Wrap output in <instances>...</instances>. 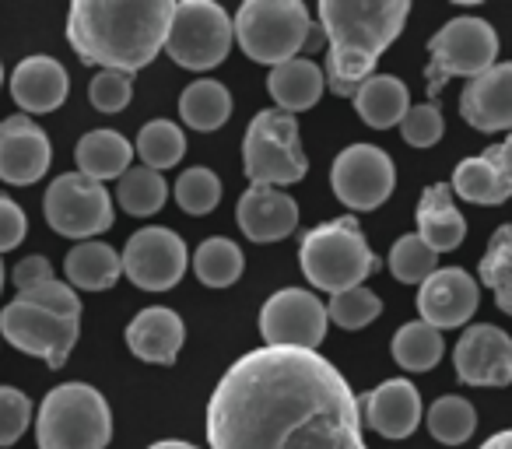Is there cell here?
Returning a JSON list of instances; mask_svg holds the SVG:
<instances>
[{"instance_id":"obj_25","label":"cell","mask_w":512,"mask_h":449,"mask_svg":"<svg viewBox=\"0 0 512 449\" xmlns=\"http://www.w3.org/2000/svg\"><path fill=\"white\" fill-rule=\"evenodd\" d=\"M267 92L278 102L281 113H306L327 92V71L320 64L306 57H295L281 67H271V78H267Z\"/></svg>"},{"instance_id":"obj_22","label":"cell","mask_w":512,"mask_h":449,"mask_svg":"<svg viewBox=\"0 0 512 449\" xmlns=\"http://www.w3.org/2000/svg\"><path fill=\"white\" fill-rule=\"evenodd\" d=\"M67 71L60 60L36 53V57H25L22 64L11 71V95H15L18 109L25 116L29 113H53V109L64 106L67 99Z\"/></svg>"},{"instance_id":"obj_39","label":"cell","mask_w":512,"mask_h":449,"mask_svg":"<svg viewBox=\"0 0 512 449\" xmlns=\"http://www.w3.org/2000/svg\"><path fill=\"white\" fill-rule=\"evenodd\" d=\"M32 425V400L15 386H0V449L15 446Z\"/></svg>"},{"instance_id":"obj_33","label":"cell","mask_w":512,"mask_h":449,"mask_svg":"<svg viewBox=\"0 0 512 449\" xmlns=\"http://www.w3.org/2000/svg\"><path fill=\"white\" fill-rule=\"evenodd\" d=\"M165 197H169V183H165L162 172L148 169V165H137L116 186V200L127 214L134 218H151L165 207Z\"/></svg>"},{"instance_id":"obj_5","label":"cell","mask_w":512,"mask_h":449,"mask_svg":"<svg viewBox=\"0 0 512 449\" xmlns=\"http://www.w3.org/2000/svg\"><path fill=\"white\" fill-rule=\"evenodd\" d=\"M299 267L313 288L341 295L362 288V281H369L379 271V257L372 253L369 239L362 236V225L351 214H344V218L323 221L302 236Z\"/></svg>"},{"instance_id":"obj_44","label":"cell","mask_w":512,"mask_h":449,"mask_svg":"<svg viewBox=\"0 0 512 449\" xmlns=\"http://www.w3.org/2000/svg\"><path fill=\"white\" fill-rule=\"evenodd\" d=\"M481 449H512V428H505V432H495L488 442H481Z\"/></svg>"},{"instance_id":"obj_41","label":"cell","mask_w":512,"mask_h":449,"mask_svg":"<svg viewBox=\"0 0 512 449\" xmlns=\"http://www.w3.org/2000/svg\"><path fill=\"white\" fill-rule=\"evenodd\" d=\"M130 95H134L130 74L120 71H99L88 85V99L99 113H123L130 106Z\"/></svg>"},{"instance_id":"obj_19","label":"cell","mask_w":512,"mask_h":449,"mask_svg":"<svg viewBox=\"0 0 512 449\" xmlns=\"http://www.w3.org/2000/svg\"><path fill=\"white\" fill-rule=\"evenodd\" d=\"M235 221L249 243H278L292 236L299 225V204L278 186H246L235 204Z\"/></svg>"},{"instance_id":"obj_1","label":"cell","mask_w":512,"mask_h":449,"mask_svg":"<svg viewBox=\"0 0 512 449\" xmlns=\"http://www.w3.org/2000/svg\"><path fill=\"white\" fill-rule=\"evenodd\" d=\"M211 449H369L362 404L316 351L256 348L218 379L207 400Z\"/></svg>"},{"instance_id":"obj_12","label":"cell","mask_w":512,"mask_h":449,"mask_svg":"<svg viewBox=\"0 0 512 449\" xmlns=\"http://www.w3.org/2000/svg\"><path fill=\"white\" fill-rule=\"evenodd\" d=\"M330 186L351 211H376L397 186V165L376 144H351L330 165Z\"/></svg>"},{"instance_id":"obj_47","label":"cell","mask_w":512,"mask_h":449,"mask_svg":"<svg viewBox=\"0 0 512 449\" xmlns=\"http://www.w3.org/2000/svg\"><path fill=\"white\" fill-rule=\"evenodd\" d=\"M0 88H4V67H0Z\"/></svg>"},{"instance_id":"obj_14","label":"cell","mask_w":512,"mask_h":449,"mask_svg":"<svg viewBox=\"0 0 512 449\" xmlns=\"http://www.w3.org/2000/svg\"><path fill=\"white\" fill-rule=\"evenodd\" d=\"M123 274L144 292H169L186 274V243L162 225L137 229L123 246Z\"/></svg>"},{"instance_id":"obj_45","label":"cell","mask_w":512,"mask_h":449,"mask_svg":"<svg viewBox=\"0 0 512 449\" xmlns=\"http://www.w3.org/2000/svg\"><path fill=\"white\" fill-rule=\"evenodd\" d=\"M148 449H197V446H190V442H183V439H162V442H151Z\"/></svg>"},{"instance_id":"obj_30","label":"cell","mask_w":512,"mask_h":449,"mask_svg":"<svg viewBox=\"0 0 512 449\" xmlns=\"http://www.w3.org/2000/svg\"><path fill=\"white\" fill-rule=\"evenodd\" d=\"M477 281L495 295V306L512 316V221L495 229L477 264Z\"/></svg>"},{"instance_id":"obj_9","label":"cell","mask_w":512,"mask_h":449,"mask_svg":"<svg viewBox=\"0 0 512 449\" xmlns=\"http://www.w3.org/2000/svg\"><path fill=\"white\" fill-rule=\"evenodd\" d=\"M498 64V32L491 22L474 15H463L446 22L428 39V95H439L449 78H481L484 71Z\"/></svg>"},{"instance_id":"obj_43","label":"cell","mask_w":512,"mask_h":449,"mask_svg":"<svg viewBox=\"0 0 512 449\" xmlns=\"http://www.w3.org/2000/svg\"><path fill=\"white\" fill-rule=\"evenodd\" d=\"M53 278H57V274H53V267L46 257H25V260H18L15 271H11V285H15L18 292L43 288V285H50Z\"/></svg>"},{"instance_id":"obj_35","label":"cell","mask_w":512,"mask_h":449,"mask_svg":"<svg viewBox=\"0 0 512 449\" xmlns=\"http://www.w3.org/2000/svg\"><path fill=\"white\" fill-rule=\"evenodd\" d=\"M137 155H141V162L148 165V169L165 172L183 162L186 134L172 120H151V123H144L141 134H137Z\"/></svg>"},{"instance_id":"obj_46","label":"cell","mask_w":512,"mask_h":449,"mask_svg":"<svg viewBox=\"0 0 512 449\" xmlns=\"http://www.w3.org/2000/svg\"><path fill=\"white\" fill-rule=\"evenodd\" d=\"M4 281H8V274H4V260H0V292H4Z\"/></svg>"},{"instance_id":"obj_8","label":"cell","mask_w":512,"mask_h":449,"mask_svg":"<svg viewBox=\"0 0 512 449\" xmlns=\"http://www.w3.org/2000/svg\"><path fill=\"white\" fill-rule=\"evenodd\" d=\"M242 172L249 186H292L306 179L309 158L299 144V120L281 109L256 113L242 137Z\"/></svg>"},{"instance_id":"obj_6","label":"cell","mask_w":512,"mask_h":449,"mask_svg":"<svg viewBox=\"0 0 512 449\" xmlns=\"http://www.w3.org/2000/svg\"><path fill=\"white\" fill-rule=\"evenodd\" d=\"M109 439H113V411L95 386L60 383L39 404V449H106Z\"/></svg>"},{"instance_id":"obj_18","label":"cell","mask_w":512,"mask_h":449,"mask_svg":"<svg viewBox=\"0 0 512 449\" xmlns=\"http://www.w3.org/2000/svg\"><path fill=\"white\" fill-rule=\"evenodd\" d=\"M453 193L470 204H505L512 197V134L453 169Z\"/></svg>"},{"instance_id":"obj_17","label":"cell","mask_w":512,"mask_h":449,"mask_svg":"<svg viewBox=\"0 0 512 449\" xmlns=\"http://www.w3.org/2000/svg\"><path fill=\"white\" fill-rule=\"evenodd\" d=\"M477 302L481 288L463 267H439L425 285H418V313L435 330H456L470 323Z\"/></svg>"},{"instance_id":"obj_32","label":"cell","mask_w":512,"mask_h":449,"mask_svg":"<svg viewBox=\"0 0 512 449\" xmlns=\"http://www.w3.org/2000/svg\"><path fill=\"white\" fill-rule=\"evenodd\" d=\"M242 250L225 236H214V239H204L193 253V274L200 278V285L207 288H228L239 281L242 274Z\"/></svg>"},{"instance_id":"obj_10","label":"cell","mask_w":512,"mask_h":449,"mask_svg":"<svg viewBox=\"0 0 512 449\" xmlns=\"http://www.w3.org/2000/svg\"><path fill=\"white\" fill-rule=\"evenodd\" d=\"M235 43V22L214 0H179L165 53L186 71H211Z\"/></svg>"},{"instance_id":"obj_21","label":"cell","mask_w":512,"mask_h":449,"mask_svg":"<svg viewBox=\"0 0 512 449\" xmlns=\"http://www.w3.org/2000/svg\"><path fill=\"white\" fill-rule=\"evenodd\" d=\"M365 425L383 439H407L421 425V393L407 379H386L362 400Z\"/></svg>"},{"instance_id":"obj_36","label":"cell","mask_w":512,"mask_h":449,"mask_svg":"<svg viewBox=\"0 0 512 449\" xmlns=\"http://www.w3.org/2000/svg\"><path fill=\"white\" fill-rule=\"evenodd\" d=\"M439 271V253L414 232V236H400L390 250V274L404 285H425L432 274Z\"/></svg>"},{"instance_id":"obj_15","label":"cell","mask_w":512,"mask_h":449,"mask_svg":"<svg viewBox=\"0 0 512 449\" xmlns=\"http://www.w3.org/2000/svg\"><path fill=\"white\" fill-rule=\"evenodd\" d=\"M456 379L467 386H509L512 383V337L502 327L474 323L463 330L453 351Z\"/></svg>"},{"instance_id":"obj_37","label":"cell","mask_w":512,"mask_h":449,"mask_svg":"<svg viewBox=\"0 0 512 449\" xmlns=\"http://www.w3.org/2000/svg\"><path fill=\"white\" fill-rule=\"evenodd\" d=\"M176 204L183 207L186 214L200 218V214H211L221 200V179L214 169L207 165H193V169H183V176L176 179Z\"/></svg>"},{"instance_id":"obj_7","label":"cell","mask_w":512,"mask_h":449,"mask_svg":"<svg viewBox=\"0 0 512 449\" xmlns=\"http://www.w3.org/2000/svg\"><path fill=\"white\" fill-rule=\"evenodd\" d=\"M235 43L256 64L281 67L299 57L313 32V18L302 0H246L235 11Z\"/></svg>"},{"instance_id":"obj_11","label":"cell","mask_w":512,"mask_h":449,"mask_svg":"<svg viewBox=\"0 0 512 449\" xmlns=\"http://www.w3.org/2000/svg\"><path fill=\"white\" fill-rule=\"evenodd\" d=\"M43 214L57 236L81 239V243L109 232L116 221L109 190L81 172H64L46 186Z\"/></svg>"},{"instance_id":"obj_29","label":"cell","mask_w":512,"mask_h":449,"mask_svg":"<svg viewBox=\"0 0 512 449\" xmlns=\"http://www.w3.org/2000/svg\"><path fill=\"white\" fill-rule=\"evenodd\" d=\"M179 116H183L186 127L200 130V134H211V130L225 127L228 116H232V92L214 78L193 81L179 95Z\"/></svg>"},{"instance_id":"obj_42","label":"cell","mask_w":512,"mask_h":449,"mask_svg":"<svg viewBox=\"0 0 512 449\" xmlns=\"http://www.w3.org/2000/svg\"><path fill=\"white\" fill-rule=\"evenodd\" d=\"M25 232H29V218L18 207V200H11L8 193H0V253L18 250L25 243Z\"/></svg>"},{"instance_id":"obj_38","label":"cell","mask_w":512,"mask_h":449,"mask_svg":"<svg viewBox=\"0 0 512 449\" xmlns=\"http://www.w3.org/2000/svg\"><path fill=\"white\" fill-rule=\"evenodd\" d=\"M379 313H383V302L365 285L351 288V292H341V295H330V302H327V316L334 320V327H341V330L369 327Z\"/></svg>"},{"instance_id":"obj_28","label":"cell","mask_w":512,"mask_h":449,"mask_svg":"<svg viewBox=\"0 0 512 449\" xmlns=\"http://www.w3.org/2000/svg\"><path fill=\"white\" fill-rule=\"evenodd\" d=\"M64 274L67 285L74 292H106L120 281L123 274V253H116L109 243H99V239H88V243H78L64 260Z\"/></svg>"},{"instance_id":"obj_40","label":"cell","mask_w":512,"mask_h":449,"mask_svg":"<svg viewBox=\"0 0 512 449\" xmlns=\"http://www.w3.org/2000/svg\"><path fill=\"white\" fill-rule=\"evenodd\" d=\"M400 134L411 148H432V144L442 141L446 134V120H442L439 106L435 102H421V106H411V113L400 123Z\"/></svg>"},{"instance_id":"obj_16","label":"cell","mask_w":512,"mask_h":449,"mask_svg":"<svg viewBox=\"0 0 512 449\" xmlns=\"http://www.w3.org/2000/svg\"><path fill=\"white\" fill-rule=\"evenodd\" d=\"M53 144L32 116L15 113L0 120V179L11 186H32L46 176Z\"/></svg>"},{"instance_id":"obj_27","label":"cell","mask_w":512,"mask_h":449,"mask_svg":"<svg viewBox=\"0 0 512 449\" xmlns=\"http://www.w3.org/2000/svg\"><path fill=\"white\" fill-rule=\"evenodd\" d=\"M351 102H355V113L362 116V123L372 130L400 127L404 116L411 113V92L393 74H372Z\"/></svg>"},{"instance_id":"obj_31","label":"cell","mask_w":512,"mask_h":449,"mask_svg":"<svg viewBox=\"0 0 512 449\" xmlns=\"http://www.w3.org/2000/svg\"><path fill=\"white\" fill-rule=\"evenodd\" d=\"M442 351V330L428 327L425 320H414V323H404V327L393 334V362L407 372H428L439 365Z\"/></svg>"},{"instance_id":"obj_26","label":"cell","mask_w":512,"mask_h":449,"mask_svg":"<svg viewBox=\"0 0 512 449\" xmlns=\"http://www.w3.org/2000/svg\"><path fill=\"white\" fill-rule=\"evenodd\" d=\"M74 162L78 172L95 183H106V179H123L134 169V144L120 134V130H88L85 137L74 148Z\"/></svg>"},{"instance_id":"obj_3","label":"cell","mask_w":512,"mask_h":449,"mask_svg":"<svg viewBox=\"0 0 512 449\" xmlns=\"http://www.w3.org/2000/svg\"><path fill=\"white\" fill-rule=\"evenodd\" d=\"M411 15L407 0H320L316 18L330 43L327 53V88L341 99L372 78L379 57L397 43Z\"/></svg>"},{"instance_id":"obj_34","label":"cell","mask_w":512,"mask_h":449,"mask_svg":"<svg viewBox=\"0 0 512 449\" xmlns=\"http://www.w3.org/2000/svg\"><path fill=\"white\" fill-rule=\"evenodd\" d=\"M425 425L442 446H463L477 428V411L467 397H439L428 407Z\"/></svg>"},{"instance_id":"obj_13","label":"cell","mask_w":512,"mask_h":449,"mask_svg":"<svg viewBox=\"0 0 512 449\" xmlns=\"http://www.w3.org/2000/svg\"><path fill=\"white\" fill-rule=\"evenodd\" d=\"M327 306L306 288H281L260 309V334L267 348L316 351L327 337Z\"/></svg>"},{"instance_id":"obj_4","label":"cell","mask_w":512,"mask_h":449,"mask_svg":"<svg viewBox=\"0 0 512 449\" xmlns=\"http://www.w3.org/2000/svg\"><path fill=\"white\" fill-rule=\"evenodd\" d=\"M81 334V299L67 281L18 292L15 302L0 309V337L11 348L32 358H43L50 369H60L71 358Z\"/></svg>"},{"instance_id":"obj_2","label":"cell","mask_w":512,"mask_h":449,"mask_svg":"<svg viewBox=\"0 0 512 449\" xmlns=\"http://www.w3.org/2000/svg\"><path fill=\"white\" fill-rule=\"evenodd\" d=\"M176 0H74L67 43L81 64L137 74L165 50Z\"/></svg>"},{"instance_id":"obj_23","label":"cell","mask_w":512,"mask_h":449,"mask_svg":"<svg viewBox=\"0 0 512 449\" xmlns=\"http://www.w3.org/2000/svg\"><path fill=\"white\" fill-rule=\"evenodd\" d=\"M186 327L172 309L148 306L127 323V348L134 351L141 362L151 365H172L183 348Z\"/></svg>"},{"instance_id":"obj_24","label":"cell","mask_w":512,"mask_h":449,"mask_svg":"<svg viewBox=\"0 0 512 449\" xmlns=\"http://www.w3.org/2000/svg\"><path fill=\"white\" fill-rule=\"evenodd\" d=\"M418 236L432 246L435 253H449L467 236V221L456 207V193L449 183L425 186L418 200Z\"/></svg>"},{"instance_id":"obj_20","label":"cell","mask_w":512,"mask_h":449,"mask_svg":"<svg viewBox=\"0 0 512 449\" xmlns=\"http://www.w3.org/2000/svg\"><path fill=\"white\" fill-rule=\"evenodd\" d=\"M460 116L481 134H512V64H495L460 92Z\"/></svg>"}]
</instances>
